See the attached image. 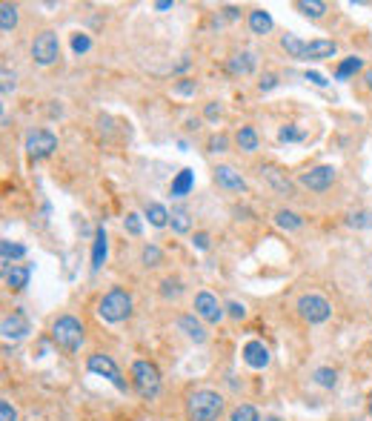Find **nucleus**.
I'll return each mask as SVG.
<instances>
[{
  "label": "nucleus",
  "instance_id": "23",
  "mask_svg": "<svg viewBox=\"0 0 372 421\" xmlns=\"http://www.w3.org/2000/svg\"><path fill=\"white\" fill-rule=\"evenodd\" d=\"M295 6H298V12H304L312 21H318V18L326 15V4H321V0H298Z\"/></svg>",
  "mask_w": 372,
  "mask_h": 421
},
{
  "label": "nucleus",
  "instance_id": "16",
  "mask_svg": "<svg viewBox=\"0 0 372 421\" xmlns=\"http://www.w3.org/2000/svg\"><path fill=\"white\" fill-rule=\"evenodd\" d=\"M106 253H109V241H106V230L98 227L95 233V244H92V273H98L106 261Z\"/></svg>",
  "mask_w": 372,
  "mask_h": 421
},
{
  "label": "nucleus",
  "instance_id": "40",
  "mask_svg": "<svg viewBox=\"0 0 372 421\" xmlns=\"http://www.w3.org/2000/svg\"><path fill=\"white\" fill-rule=\"evenodd\" d=\"M175 95H195V81H190V78L177 81L175 83Z\"/></svg>",
  "mask_w": 372,
  "mask_h": 421
},
{
  "label": "nucleus",
  "instance_id": "36",
  "mask_svg": "<svg viewBox=\"0 0 372 421\" xmlns=\"http://www.w3.org/2000/svg\"><path fill=\"white\" fill-rule=\"evenodd\" d=\"M89 49H92V38L89 35H75L72 38V52L75 55H86Z\"/></svg>",
  "mask_w": 372,
  "mask_h": 421
},
{
  "label": "nucleus",
  "instance_id": "19",
  "mask_svg": "<svg viewBox=\"0 0 372 421\" xmlns=\"http://www.w3.org/2000/svg\"><path fill=\"white\" fill-rule=\"evenodd\" d=\"M249 29H252L255 35L272 32V15H269L267 9H252V12H249Z\"/></svg>",
  "mask_w": 372,
  "mask_h": 421
},
{
  "label": "nucleus",
  "instance_id": "49",
  "mask_svg": "<svg viewBox=\"0 0 372 421\" xmlns=\"http://www.w3.org/2000/svg\"><path fill=\"white\" fill-rule=\"evenodd\" d=\"M227 18L235 21V18H238V9H235V6H227Z\"/></svg>",
  "mask_w": 372,
  "mask_h": 421
},
{
  "label": "nucleus",
  "instance_id": "51",
  "mask_svg": "<svg viewBox=\"0 0 372 421\" xmlns=\"http://www.w3.org/2000/svg\"><path fill=\"white\" fill-rule=\"evenodd\" d=\"M264 421H281V418H278V415H267Z\"/></svg>",
  "mask_w": 372,
  "mask_h": 421
},
{
  "label": "nucleus",
  "instance_id": "7",
  "mask_svg": "<svg viewBox=\"0 0 372 421\" xmlns=\"http://www.w3.org/2000/svg\"><path fill=\"white\" fill-rule=\"evenodd\" d=\"M86 367H89V372H95V375H103V378H109L120 392H126V381H123V375H120V367L115 364V358L112 355H103V352H95V355H89V361H86Z\"/></svg>",
  "mask_w": 372,
  "mask_h": 421
},
{
  "label": "nucleus",
  "instance_id": "30",
  "mask_svg": "<svg viewBox=\"0 0 372 421\" xmlns=\"http://www.w3.org/2000/svg\"><path fill=\"white\" fill-rule=\"evenodd\" d=\"M24 255H26V247H24V244L0 241V258H4V264H9L12 258H24Z\"/></svg>",
  "mask_w": 372,
  "mask_h": 421
},
{
  "label": "nucleus",
  "instance_id": "1",
  "mask_svg": "<svg viewBox=\"0 0 372 421\" xmlns=\"http://www.w3.org/2000/svg\"><path fill=\"white\" fill-rule=\"evenodd\" d=\"M224 412V395L215 390H195L186 401L190 421H218Z\"/></svg>",
  "mask_w": 372,
  "mask_h": 421
},
{
  "label": "nucleus",
  "instance_id": "4",
  "mask_svg": "<svg viewBox=\"0 0 372 421\" xmlns=\"http://www.w3.org/2000/svg\"><path fill=\"white\" fill-rule=\"evenodd\" d=\"M52 341L63 350V352H78L83 344V324L75 315H61L52 324Z\"/></svg>",
  "mask_w": 372,
  "mask_h": 421
},
{
  "label": "nucleus",
  "instance_id": "22",
  "mask_svg": "<svg viewBox=\"0 0 372 421\" xmlns=\"http://www.w3.org/2000/svg\"><path fill=\"white\" fill-rule=\"evenodd\" d=\"M281 46H284L286 55L295 58V61H304V58H306V44H304L298 35H284V38H281Z\"/></svg>",
  "mask_w": 372,
  "mask_h": 421
},
{
  "label": "nucleus",
  "instance_id": "47",
  "mask_svg": "<svg viewBox=\"0 0 372 421\" xmlns=\"http://www.w3.org/2000/svg\"><path fill=\"white\" fill-rule=\"evenodd\" d=\"M204 115H207V118L212 121V118H218V115H221V106H218V103L212 101V103H207V109H204Z\"/></svg>",
  "mask_w": 372,
  "mask_h": 421
},
{
  "label": "nucleus",
  "instance_id": "26",
  "mask_svg": "<svg viewBox=\"0 0 372 421\" xmlns=\"http://www.w3.org/2000/svg\"><path fill=\"white\" fill-rule=\"evenodd\" d=\"M146 218H149L152 227H166L169 224V213H166L163 203H149L146 206Z\"/></svg>",
  "mask_w": 372,
  "mask_h": 421
},
{
  "label": "nucleus",
  "instance_id": "43",
  "mask_svg": "<svg viewBox=\"0 0 372 421\" xmlns=\"http://www.w3.org/2000/svg\"><path fill=\"white\" fill-rule=\"evenodd\" d=\"M227 310H229V315H232V318H244V315H247V307H244V304H238V301H229V304H227Z\"/></svg>",
  "mask_w": 372,
  "mask_h": 421
},
{
  "label": "nucleus",
  "instance_id": "37",
  "mask_svg": "<svg viewBox=\"0 0 372 421\" xmlns=\"http://www.w3.org/2000/svg\"><path fill=\"white\" fill-rule=\"evenodd\" d=\"M160 261H163V253H160L157 247H146V250H143V264H146V267H157Z\"/></svg>",
  "mask_w": 372,
  "mask_h": 421
},
{
  "label": "nucleus",
  "instance_id": "42",
  "mask_svg": "<svg viewBox=\"0 0 372 421\" xmlns=\"http://www.w3.org/2000/svg\"><path fill=\"white\" fill-rule=\"evenodd\" d=\"M0 78H4V86H0V89H4V95H9L15 89V75L9 69H4V72H0Z\"/></svg>",
  "mask_w": 372,
  "mask_h": 421
},
{
  "label": "nucleus",
  "instance_id": "11",
  "mask_svg": "<svg viewBox=\"0 0 372 421\" xmlns=\"http://www.w3.org/2000/svg\"><path fill=\"white\" fill-rule=\"evenodd\" d=\"M0 330H4L6 341H21V338H26L32 333V324H29V318L24 313H12V315L4 318V327Z\"/></svg>",
  "mask_w": 372,
  "mask_h": 421
},
{
  "label": "nucleus",
  "instance_id": "28",
  "mask_svg": "<svg viewBox=\"0 0 372 421\" xmlns=\"http://www.w3.org/2000/svg\"><path fill=\"white\" fill-rule=\"evenodd\" d=\"M275 224L284 227V230H301L304 227V218L298 213H289V209H281V213L275 215Z\"/></svg>",
  "mask_w": 372,
  "mask_h": 421
},
{
  "label": "nucleus",
  "instance_id": "20",
  "mask_svg": "<svg viewBox=\"0 0 372 421\" xmlns=\"http://www.w3.org/2000/svg\"><path fill=\"white\" fill-rule=\"evenodd\" d=\"M29 278H32V267H9L6 270V284L12 290H26Z\"/></svg>",
  "mask_w": 372,
  "mask_h": 421
},
{
  "label": "nucleus",
  "instance_id": "34",
  "mask_svg": "<svg viewBox=\"0 0 372 421\" xmlns=\"http://www.w3.org/2000/svg\"><path fill=\"white\" fill-rule=\"evenodd\" d=\"M180 293H183V284H180V281L166 278V281L160 284V295H163V298H177Z\"/></svg>",
  "mask_w": 372,
  "mask_h": 421
},
{
  "label": "nucleus",
  "instance_id": "45",
  "mask_svg": "<svg viewBox=\"0 0 372 421\" xmlns=\"http://www.w3.org/2000/svg\"><path fill=\"white\" fill-rule=\"evenodd\" d=\"M278 86V78L275 75H267L264 81H261V92H269V89H275Z\"/></svg>",
  "mask_w": 372,
  "mask_h": 421
},
{
  "label": "nucleus",
  "instance_id": "46",
  "mask_svg": "<svg viewBox=\"0 0 372 421\" xmlns=\"http://www.w3.org/2000/svg\"><path fill=\"white\" fill-rule=\"evenodd\" d=\"M195 247L198 250H210V235L207 233H195Z\"/></svg>",
  "mask_w": 372,
  "mask_h": 421
},
{
  "label": "nucleus",
  "instance_id": "35",
  "mask_svg": "<svg viewBox=\"0 0 372 421\" xmlns=\"http://www.w3.org/2000/svg\"><path fill=\"white\" fill-rule=\"evenodd\" d=\"M346 224H349V227H355V230L372 227V213H352V215L346 218Z\"/></svg>",
  "mask_w": 372,
  "mask_h": 421
},
{
  "label": "nucleus",
  "instance_id": "31",
  "mask_svg": "<svg viewBox=\"0 0 372 421\" xmlns=\"http://www.w3.org/2000/svg\"><path fill=\"white\" fill-rule=\"evenodd\" d=\"M229 421H261V415H258V410H255L252 404H238V407L232 410Z\"/></svg>",
  "mask_w": 372,
  "mask_h": 421
},
{
  "label": "nucleus",
  "instance_id": "17",
  "mask_svg": "<svg viewBox=\"0 0 372 421\" xmlns=\"http://www.w3.org/2000/svg\"><path fill=\"white\" fill-rule=\"evenodd\" d=\"M195 186V172L192 169H180L172 181V195L175 198H183V195H190V189Z\"/></svg>",
  "mask_w": 372,
  "mask_h": 421
},
{
  "label": "nucleus",
  "instance_id": "12",
  "mask_svg": "<svg viewBox=\"0 0 372 421\" xmlns=\"http://www.w3.org/2000/svg\"><path fill=\"white\" fill-rule=\"evenodd\" d=\"M244 361L252 367V370H264L269 364V350L264 341H247L244 344Z\"/></svg>",
  "mask_w": 372,
  "mask_h": 421
},
{
  "label": "nucleus",
  "instance_id": "32",
  "mask_svg": "<svg viewBox=\"0 0 372 421\" xmlns=\"http://www.w3.org/2000/svg\"><path fill=\"white\" fill-rule=\"evenodd\" d=\"M315 381H318L321 387H335L338 372H335V370H329V367H318V370H315Z\"/></svg>",
  "mask_w": 372,
  "mask_h": 421
},
{
  "label": "nucleus",
  "instance_id": "27",
  "mask_svg": "<svg viewBox=\"0 0 372 421\" xmlns=\"http://www.w3.org/2000/svg\"><path fill=\"white\" fill-rule=\"evenodd\" d=\"M169 224H172V230L175 233H190V227H192V221H190V215H186V209H172L169 213Z\"/></svg>",
  "mask_w": 372,
  "mask_h": 421
},
{
  "label": "nucleus",
  "instance_id": "52",
  "mask_svg": "<svg viewBox=\"0 0 372 421\" xmlns=\"http://www.w3.org/2000/svg\"><path fill=\"white\" fill-rule=\"evenodd\" d=\"M369 415H372V395H369Z\"/></svg>",
  "mask_w": 372,
  "mask_h": 421
},
{
  "label": "nucleus",
  "instance_id": "14",
  "mask_svg": "<svg viewBox=\"0 0 372 421\" xmlns=\"http://www.w3.org/2000/svg\"><path fill=\"white\" fill-rule=\"evenodd\" d=\"M177 327L186 333V338H192L195 344H204L207 341V330H204V324L195 315H180L177 318Z\"/></svg>",
  "mask_w": 372,
  "mask_h": 421
},
{
  "label": "nucleus",
  "instance_id": "2",
  "mask_svg": "<svg viewBox=\"0 0 372 421\" xmlns=\"http://www.w3.org/2000/svg\"><path fill=\"white\" fill-rule=\"evenodd\" d=\"M98 315H100L106 324H120V321H126V318L132 315V295H129L126 290H120V287L109 290V293L100 298V304H98Z\"/></svg>",
  "mask_w": 372,
  "mask_h": 421
},
{
  "label": "nucleus",
  "instance_id": "15",
  "mask_svg": "<svg viewBox=\"0 0 372 421\" xmlns=\"http://www.w3.org/2000/svg\"><path fill=\"white\" fill-rule=\"evenodd\" d=\"M338 52V46L332 44V41H309L306 44V58L304 61H326V58H332Z\"/></svg>",
  "mask_w": 372,
  "mask_h": 421
},
{
  "label": "nucleus",
  "instance_id": "9",
  "mask_svg": "<svg viewBox=\"0 0 372 421\" xmlns=\"http://www.w3.org/2000/svg\"><path fill=\"white\" fill-rule=\"evenodd\" d=\"M332 181H335V166H326V163H324V166H315V169H309V172L301 175V183H304L306 189H312V192L329 189Z\"/></svg>",
  "mask_w": 372,
  "mask_h": 421
},
{
  "label": "nucleus",
  "instance_id": "29",
  "mask_svg": "<svg viewBox=\"0 0 372 421\" xmlns=\"http://www.w3.org/2000/svg\"><path fill=\"white\" fill-rule=\"evenodd\" d=\"M361 66H363V61L352 55V58H346V61H341V66L335 69V78H338V81H346V78H352V75H355V72H358Z\"/></svg>",
  "mask_w": 372,
  "mask_h": 421
},
{
  "label": "nucleus",
  "instance_id": "18",
  "mask_svg": "<svg viewBox=\"0 0 372 421\" xmlns=\"http://www.w3.org/2000/svg\"><path fill=\"white\" fill-rule=\"evenodd\" d=\"M261 172H264V178L275 186V192H281V195H292V181H289L286 175H281V169H275V166H264Z\"/></svg>",
  "mask_w": 372,
  "mask_h": 421
},
{
  "label": "nucleus",
  "instance_id": "25",
  "mask_svg": "<svg viewBox=\"0 0 372 421\" xmlns=\"http://www.w3.org/2000/svg\"><path fill=\"white\" fill-rule=\"evenodd\" d=\"M15 26H18V6L15 4H4V6H0V29L12 32Z\"/></svg>",
  "mask_w": 372,
  "mask_h": 421
},
{
  "label": "nucleus",
  "instance_id": "41",
  "mask_svg": "<svg viewBox=\"0 0 372 421\" xmlns=\"http://www.w3.org/2000/svg\"><path fill=\"white\" fill-rule=\"evenodd\" d=\"M227 143H229L227 135H212V138H210V149H212V152H227Z\"/></svg>",
  "mask_w": 372,
  "mask_h": 421
},
{
  "label": "nucleus",
  "instance_id": "13",
  "mask_svg": "<svg viewBox=\"0 0 372 421\" xmlns=\"http://www.w3.org/2000/svg\"><path fill=\"white\" fill-rule=\"evenodd\" d=\"M215 183L224 186V189H232V192H244V189H247V181H244L241 172H235L232 166H218V169H215Z\"/></svg>",
  "mask_w": 372,
  "mask_h": 421
},
{
  "label": "nucleus",
  "instance_id": "50",
  "mask_svg": "<svg viewBox=\"0 0 372 421\" xmlns=\"http://www.w3.org/2000/svg\"><path fill=\"white\" fill-rule=\"evenodd\" d=\"M366 86H369V89H372V69H369V72H366Z\"/></svg>",
  "mask_w": 372,
  "mask_h": 421
},
{
  "label": "nucleus",
  "instance_id": "10",
  "mask_svg": "<svg viewBox=\"0 0 372 421\" xmlns=\"http://www.w3.org/2000/svg\"><path fill=\"white\" fill-rule=\"evenodd\" d=\"M195 313H198V318H204L210 324H218L224 318V307L218 304V298L212 293H198L195 295Z\"/></svg>",
  "mask_w": 372,
  "mask_h": 421
},
{
  "label": "nucleus",
  "instance_id": "33",
  "mask_svg": "<svg viewBox=\"0 0 372 421\" xmlns=\"http://www.w3.org/2000/svg\"><path fill=\"white\" fill-rule=\"evenodd\" d=\"M278 141H281V143H298V141H304V132L295 129V126H284V129L278 132Z\"/></svg>",
  "mask_w": 372,
  "mask_h": 421
},
{
  "label": "nucleus",
  "instance_id": "3",
  "mask_svg": "<svg viewBox=\"0 0 372 421\" xmlns=\"http://www.w3.org/2000/svg\"><path fill=\"white\" fill-rule=\"evenodd\" d=\"M132 387L143 401H152L160 395V370L152 361H135L132 364Z\"/></svg>",
  "mask_w": 372,
  "mask_h": 421
},
{
  "label": "nucleus",
  "instance_id": "21",
  "mask_svg": "<svg viewBox=\"0 0 372 421\" xmlns=\"http://www.w3.org/2000/svg\"><path fill=\"white\" fill-rule=\"evenodd\" d=\"M227 69H229L232 75H249V72L255 69V55H252V52H241V55H235V58L227 64Z\"/></svg>",
  "mask_w": 372,
  "mask_h": 421
},
{
  "label": "nucleus",
  "instance_id": "8",
  "mask_svg": "<svg viewBox=\"0 0 372 421\" xmlns=\"http://www.w3.org/2000/svg\"><path fill=\"white\" fill-rule=\"evenodd\" d=\"M55 149H58V138H55L49 129H35V132L26 135V152H29L35 161L49 158Z\"/></svg>",
  "mask_w": 372,
  "mask_h": 421
},
{
  "label": "nucleus",
  "instance_id": "5",
  "mask_svg": "<svg viewBox=\"0 0 372 421\" xmlns=\"http://www.w3.org/2000/svg\"><path fill=\"white\" fill-rule=\"evenodd\" d=\"M298 313L309 324H324L332 315V307H329V301L324 295H312L309 293V295H301L298 298Z\"/></svg>",
  "mask_w": 372,
  "mask_h": 421
},
{
  "label": "nucleus",
  "instance_id": "44",
  "mask_svg": "<svg viewBox=\"0 0 372 421\" xmlns=\"http://www.w3.org/2000/svg\"><path fill=\"white\" fill-rule=\"evenodd\" d=\"M304 78H306V81H309V83H315V86H326V83H329V81H326V78H324V75H318V72H306V75H304Z\"/></svg>",
  "mask_w": 372,
  "mask_h": 421
},
{
  "label": "nucleus",
  "instance_id": "6",
  "mask_svg": "<svg viewBox=\"0 0 372 421\" xmlns=\"http://www.w3.org/2000/svg\"><path fill=\"white\" fill-rule=\"evenodd\" d=\"M58 55H61V41H58V35L55 32H41L38 38H35V44H32V58H35V64H41V66H52L55 61H58Z\"/></svg>",
  "mask_w": 372,
  "mask_h": 421
},
{
  "label": "nucleus",
  "instance_id": "39",
  "mask_svg": "<svg viewBox=\"0 0 372 421\" xmlns=\"http://www.w3.org/2000/svg\"><path fill=\"white\" fill-rule=\"evenodd\" d=\"M140 230H143L140 215H138V213H129V215H126V233H129V235H140Z\"/></svg>",
  "mask_w": 372,
  "mask_h": 421
},
{
  "label": "nucleus",
  "instance_id": "38",
  "mask_svg": "<svg viewBox=\"0 0 372 421\" xmlns=\"http://www.w3.org/2000/svg\"><path fill=\"white\" fill-rule=\"evenodd\" d=\"M0 421H18V410L12 407V401H0Z\"/></svg>",
  "mask_w": 372,
  "mask_h": 421
},
{
  "label": "nucleus",
  "instance_id": "48",
  "mask_svg": "<svg viewBox=\"0 0 372 421\" xmlns=\"http://www.w3.org/2000/svg\"><path fill=\"white\" fill-rule=\"evenodd\" d=\"M175 4H172V0H157V4H155V9L157 12H166V9H172Z\"/></svg>",
  "mask_w": 372,
  "mask_h": 421
},
{
  "label": "nucleus",
  "instance_id": "24",
  "mask_svg": "<svg viewBox=\"0 0 372 421\" xmlns=\"http://www.w3.org/2000/svg\"><path fill=\"white\" fill-rule=\"evenodd\" d=\"M235 141H238V146H241L244 152H255V149H258V132H255L252 126H241L238 135H235Z\"/></svg>",
  "mask_w": 372,
  "mask_h": 421
}]
</instances>
